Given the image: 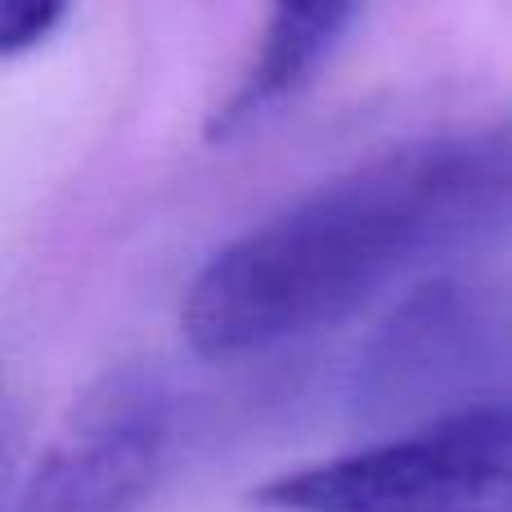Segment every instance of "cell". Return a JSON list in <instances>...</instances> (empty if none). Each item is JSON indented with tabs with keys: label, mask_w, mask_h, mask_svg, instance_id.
Wrapping results in <instances>:
<instances>
[{
	"label": "cell",
	"mask_w": 512,
	"mask_h": 512,
	"mask_svg": "<svg viewBox=\"0 0 512 512\" xmlns=\"http://www.w3.org/2000/svg\"><path fill=\"white\" fill-rule=\"evenodd\" d=\"M265 512H512V400L427 418L414 432L279 472Z\"/></svg>",
	"instance_id": "obj_2"
},
{
	"label": "cell",
	"mask_w": 512,
	"mask_h": 512,
	"mask_svg": "<svg viewBox=\"0 0 512 512\" xmlns=\"http://www.w3.org/2000/svg\"><path fill=\"white\" fill-rule=\"evenodd\" d=\"M512 234V117L391 144L207 256L180 306L203 360L355 315L405 274Z\"/></svg>",
	"instance_id": "obj_1"
},
{
	"label": "cell",
	"mask_w": 512,
	"mask_h": 512,
	"mask_svg": "<svg viewBox=\"0 0 512 512\" xmlns=\"http://www.w3.org/2000/svg\"><path fill=\"white\" fill-rule=\"evenodd\" d=\"M176 409L158 378L117 373L77 400L9 512H135L171 454Z\"/></svg>",
	"instance_id": "obj_3"
},
{
	"label": "cell",
	"mask_w": 512,
	"mask_h": 512,
	"mask_svg": "<svg viewBox=\"0 0 512 512\" xmlns=\"http://www.w3.org/2000/svg\"><path fill=\"white\" fill-rule=\"evenodd\" d=\"M72 0H0V50L9 59L45 45L68 18Z\"/></svg>",
	"instance_id": "obj_5"
},
{
	"label": "cell",
	"mask_w": 512,
	"mask_h": 512,
	"mask_svg": "<svg viewBox=\"0 0 512 512\" xmlns=\"http://www.w3.org/2000/svg\"><path fill=\"white\" fill-rule=\"evenodd\" d=\"M360 0H265V23L256 32V50L234 81L230 99L212 117V140L248 131L279 104L297 99L315 81V72L333 59L351 27Z\"/></svg>",
	"instance_id": "obj_4"
}]
</instances>
